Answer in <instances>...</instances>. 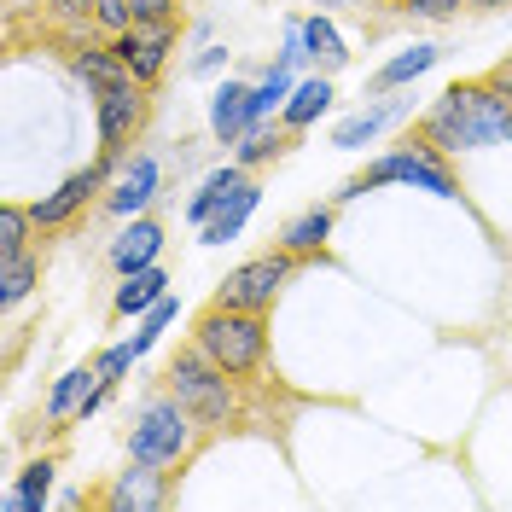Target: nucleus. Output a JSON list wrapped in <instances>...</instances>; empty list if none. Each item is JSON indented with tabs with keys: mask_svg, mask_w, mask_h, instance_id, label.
I'll return each instance as SVG.
<instances>
[{
	"mask_svg": "<svg viewBox=\"0 0 512 512\" xmlns=\"http://www.w3.org/2000/svg\"><path fill=\"white\" fill-rule=\"evenodd\" d=\"M53 460H35V466H24V478H18V489L6 495V507L12 512H41L47 507V495H53Z\"/></svg>",
	"mask_w": 512,
	"mask_h": 512,
	"instance_id": "4be33fe9",
	"label": "nucleus"
},
{
	"mask_svg": "<svg viewBox=\"0 0 512 512\" xmlns=\"http://www.w3.org/2000/svg\"><path fill=\"white\" fill-rule=\"evenodd\" d=\"M402 6H408L414 18H454L466 0H402Z\"/></svg>",
	"mask_w": 512,
	"mask_h": 512,
	"instance_id": "c756f323",
	"label": "nucleus"
},
{
	"mask_svg": "<svg viewBox=\"0 0 512 512\" xmlns=\"http://www.w3.org/2000/svg\"><path fill=\"white\" fill-rule=\"evenodd\" d=\"M431 64H437V47H408L402 59H390V64L379 70V76H373V94H390V88L414 82V76H425Z\"/></svg>",
	"mask_w": 512,
	"mask_h": 512,
	"instance_id": "b1692460",
	"label": "nucleus"
},
{
	"mask_svg": "<svg viewBox=\"0 0 512 512\" xmlns=\"http://www.w3.org/2000/svg\"><path fill=\"white\" fill-rule=\"evenodd\" d=\"M332 105V82H326V70L320 76H309V82H297L291 88V99H286V128H309Z\"/></svg>",
	"mask_w": 512,
	"mask_h": 512,
	"instance_id": "412c9836",
	"label": "nucleus"
},
{
	"mask_svg": "<svg viewBox=\"0 0 512 512\" xmlns=\"http://www.w3.org/2000/svg\"><path fill=\"white\" fill-rule=\"evenodd\" d=\"M425 140L437 152H483L512 140V99L495 82H460L425 111Z\"/></svg>",
	"mask_w": 512,
	"mask_h": 512,
	"instance_id": "f257e3e1",
	"label": "nucleus"
},
{
	"mask_svg": "<svg viewBox=\"0 0 512 512\" xmlns=\"http://www.w3.org/2000/svg\"><path fill=\"white\" fill-rule=\"evenodd\" d=\"M169 280H163V268H134V274H123V291H117V315H146V309H158L163 297H169Z\"/></svg>",
	"mask_w": 512,
	"mask_h": 512,
	"instance_id": "dca6fc26",
	"label": "nucleus"
},
{
	"mask_svg": "<svg viewBox=\"0 0 512 512\" xmlns=\"http://www.w3.org/2000/svg\"><path fill=\"white\" fill-rule=\"evenodd\" d=\"M111 163H117V158H99L94 169H76V175H70V181H59L47 198H35V204H30L35 227H64V222H70V216H76V210H82V204H88L99 187H105Z\"/></svg>",
	"mask_w": 512,
	"mask_h": 512,
	"instance_id": "1a4fd4ad",
	"label": "nucleus"
},
{
	"mask_svg": "<svg viewBox=\"0 0 512 512\" xmlns=\"http://www.w3.org/2000/svg\"><path fill=\"white\" fill-rule=\"evenodd\" d=\"M303 47H309V59H315L320 70H326V76H332L338 64L350 59V53H344V35L332 30L326 18H303Z\"/></svg>",
	"mask_w": 512,
	"mask_h": 512,
	"instance_id": "5701e85b",
	"label": "nucleus"
},
{
	"mask_svg": "<svg viewBox=\"0 0 512 512\" xmlns=\"http://www.w3.org/2000/svg\"><path fill=\"white\" fill-rule=\"evenodd\" d=\"M239 181H251V175H245V163H222V169H210V175H204V187L192 192V204H187V216L198 227L210 222V210H216V204H222L227 192L239 187Z\"/></svg>",
	"mask_w": 512,
	"mask_h": 512,
	"instance_id": "6ab92c4d",
	"label": "nucleus"
},
{
	"mask_svg": "<svg viewBox=\"0 0 512 512\" xmlns=\"http://www.w3.org/2000/svg\"><path fill=\"white\" fill-rule=\"evenodd\" d=\"M187 437H192V414L181 408V396H152L140 414H134V437H128V454L146 460V466H175L187 454Z\"/></svg>",
	"mask_w": 512,
	"mask_h": 512,
	"instance_id": "39448f33",
	"label": "nucleus"
},
{
	"mask_svg": "<svg viewBox=\"0 0 512 512\" xmlns=\"http://www.w3.org/2000/svg\"><path fill=\"white\" fill-rule=\"evenodd\" d=\"M163 251V227L146 222V216H134V227H128L123 239L111 245V268L117 274H134V268H152V256Z\"/></svg>",
	"mask_w": 512,
	"mask_h": 512,
	"instance_id": "4468645a",
	"label": "nucleus"
},
{
	"mask_svg": "<svg viewBox=\"0 0 512 512\" xmlns=\"http://www.w3.org/2000/svg\"><path fill=\"white\" fill-rule=\"evenodd\" d=\"M70 70L94 88V94H111V88H123V82H134L128 76V64L111 53V47H82V53H70Z\"/></svg>",
	"mask_w": 512,
	"mask_h": 512,
	"instance_id": "2eb2a0df",
	"label": "nucleus"
},
{
	"mask_svg": "<svg viewBox=\"0 0 512 512\" xmlns=\"http://www.w3.org/2000/svg\"><path fill=\"white\" fill-rule=\"evenodd\" d=\"M280 152H286V134H280V128H268V123H251V128H245V140H239V163H245V169L280 158Z\"/></svg>",
	"mask_w": 512,
	"mask_h": 512,
	"instance_id": "393cba45",
	"label": "nucleus"
},
{
	"mask_svg": "<svg viewBox=\"0 0 512 512\" xmlns=\"http://www.w3.org/2000/svg\"><path fill=\"white\" fill-rule=\"evenodd\" d=\"M35 216L24 204H0V256H18L24 251V239H30Z\"/></svg>",
	"mask_w": 512,
	"mask_h": 512,
	"instance_id": "bb28decb",
	"label": "nucleus"
},
{
	"mask_svg": "<svg viewBox=\"0 0 512 512\" xmlns=\"http://www.w3.org/2000/svg\"><path fill=\"white\" fill-rule=\"evenodd\" d=\"M489 82H495V88H501V94H507V99H512V59H507V64H501V70H495V76H489Z\"/></svg>",
	"mask_w": 512,
	"mask_h": 512,
	"instance_id": "473e14b6",
	"label": "nucleus"
},
{
	"mask_svg": "<svg viewBox=\"0 0 512 512\" xmlns=\"http://www.w3.org/2000/svg\"><path fill=\"white\" fill-rule=\"evenodd\" d=\"M227 64V53L222 47H204V53H198V64H192V70H198V76H210V70H222Z\"/></svg>",
	"mask_w": 512,
	"mask_h": 512,
	"instance_id": "2f4dec72",
	"label": "nucleus"
},
{
	"mask_svg": "<svg viewBox=\"0 0 512 512\" xmlns=\"http://www.w3.org/2000/svg\"><path fill=\"white\" fill-rule=\"evenodd\" d=\"M390 117H402V99H384V105H367V111H355L350 123L332 128V146H344V152H355L361 140H373Z\"/></svg>",
	"mask_w": 512,
	"mask_h": 512,
	"instance_id": "aec40b11",
	"label": "nucleus"
},
{
	"mask_svg": "<svg viewBox=\"0 0 512 512\" xmlns=\"http://www.w3.org/2000/svg\"><path fill=\"white\" fill-rule=\"evenodd\" d=\"M105 507H111V512H152V507H163V466H146V460H134L123 478L111 483Z\"/></svg>",
	"mask_w": 512,
	"mask_h": 512,
	"instance_id": "9b49d317",
	"label": "nucleus"
},
{
	"mask_svg": "<svg viewBox=\"0 0 512 512\" xmlns=\"http://www.w3.org/2000/svg\"><path fill=\"white\" fill-rule=\"evenodd\" d=\"M192 344L210 355L222 373L233 379H251L256 367L268 361V326L256 309H227V303H210L198 326H192Z\"/></svg>",
	"mask_w": 512,
	"mask_h": 512,
	"instance_id": "f03ea898",
	"label": "nucleus"
},
{
	"mask_svg": "<svg viewBox=\"0 0 512 512\" xmlns=\"http://www.w3.org/2000/svg\"><path fill=\"white\" fill-rule=\"evenodd\" d=\"M256 204H262V187H256V181H239V187L210 210V222H204V245H227V239H239V227L256 216Z\"/></svg>",
	"mask_w": 512,
	"mask_h": 512,
	"instance_id": "f8f14e48",
	"label": "nucleus"
},
{
	"mask_svg": "<svg viewBox=\"0 0 512 512\" xmlns=\"http://www.w3.org/2000/svg\"><path fill=\"white\" fill-rule=\"evenodd\" d=\"M99 384V367H70L59 384H53V402H47V419H82V408H88V396H94Z\"/></svg>",
	"mask_w": 512,
	"mask_h": 512,
	"instance_id": "f3484780",
	"label": "nucleus"
},
{
	"mask_svg": "<svg viewBox=\"0 0 512 512\" xmlns=\"http://www.w3.org/2000/svg\"><path fill=\"white\" fill-rule=\"evenodd\" d=\"M134 6V18H169L175 12V0H128Z\"/></svg>",
	"mask_w": 512,
	"mask_h": 512,
	"instance_id": "7c9ffc66",
	"label": "nucleus"
},
{
	"mask_svg": "<svg viewBox=\"0 0 512 512\" xmlns=\"http://www.w3.org/2000/svg\"><path fill=\"white\" fill-rule=\"evenodd\" d=\"M35 291V262L24 251L18 256H0V303H24Z\"/></svg>",
	"mask_w": 512,
	"mask_h": 512,
	"instance_id": "a878e982",
	"label": "nucleus"
},
{
	"mask_svg": "<svg viewBox=\"0 0 512 512\" xmlns=\"http://www.w3.org/2000/svg\"><path fill=\"white\" fill-rule=\"evenodd\" d=\"M472 6H507V0H472Z\"/></svg>",
	"mask_w": 512,
	"mask_h": 512,
	"instance_id": "72a5a7b5",
	"label": "nucleus"
},
{
	"mask_svg": "<svg viewBox=\"0 0 512 512\" xmlns=\"http://www.w3.org/2000/svg\"><path fill=\"white\" fill-rule=\"evenodd\" d=\"M169 390L181 396V408H187L198 425H227V419H233V373H222L198 344L169 361Z\"/></svg>",
	"mask_w": 512,
	"mask_h": 512,
	"instance_id": "20e7f679",
	"label": "nucleus"
},
{
	"mask_svg": "<svg viewBox=\"0 0 512 512\" xmlns=\"http://www.w3.org/2000/svg\"><path fill=\"white\" fill-rule=\"evenodd\" d=\"M286 280H291V251L256 256V262H239L222 286H216V303H227V309H256V315H262V309L280 297Z\"/></svg>",
	"mask_w": 512,
	"mask_h": 512,
	"instance_id": "423d86ee",
	"label": "nucleus"
},
{
	"mask_svg": "<svg viewBox=\"0 0 512 512\" xmlns=\"http://www.w3.org/2000/svg\"><path fill=\"white\" fill-rule=\"evenodd\" d=\"M47 6H53V18H64V24H94L99 0H47Z\"/></svg>",
	"mask_w": 512,
	"mask_h": 512,
	"instance_id": "c85d7f7f",
	"label": "nucleus"
},
{
	"mask_svg": "<svg viewBox=\"0 0 512 512\" xmlns=\"http://www.w3.org/2000/svg\"><path fill=\"white\" fill-rule=\"evenodd\" d=\"M326 233H332V210H326V204H315V210H303V216H291V222H286V233H280V251L309 256V251H320V245H326Z\"/></svg>",
	"mask_w": 512,
	"mask_h": 512,
	"instance_id": "a211bd4d",
	"label": "nucleus"
},
{
	"mask_svg": "<svg viewBox=\"0 0 512 512\" xmlns=\"http://www.w3.org/2000/svg\"><path fill=\"white\" fill-rule=\"evenodd\" d=\"M146 123V94L140 82H123L111 94H99V158H123V146L134 140V128Z\"/></svg>",
	"mask_w": 512,
	"mask_h": 512,
	"instance_id": "6e6552de",
	"label": "nucleus"
},
{
	"mask_svg": "<svg viewBox=\"0 0 512 512\" xmlns=\"http://www.w3.org/2000/svg\"><path fill=\"white\" fill-rule=\"evenodd\" d=\"M94 24H99V30H111V35H123L128 24H134V6H128V0H99Z\"/></svg>",
	"mask_w": 512,
	"mask_h": 512,
	"instance_id": "cd10ccee",
	"label": "nucleus"
},
{
	"mask_svg": "<svg viewBox=\"0 0 512 512\" xmlns=\"http://www.w3.org/2000/svg\"><path fill=\"white\" fill-rule=\"evenodd\" d=\"M251 123H256V88H245V82H222L216 99H210V134L227 140V146H239Z\"/></svg>",
	"mask_w": 512,
	"mask_h": 512,
	"instance_id": "9d476101",
	"label": "nucleus"
},
{
	"mask_svg": "<svg viewBox=\"0 0 512 512\" xmlns=\"http://www.w3.org/2000/svg\"><path fill=\"white\" fill-rule=\"evenodd\" d=\"M152 198H158V158H134L123 169L117 192L105 198V210H111V216H140Z\"/></svg>",
	"mask_w": 512,
	"mask_h": 512,
	"instance_id": "ddd939ff",
	"label": "nucleus"
},
{
	"mask_svg": "<svg viewBox=\"0 0 512 512\" xmlns=\"http://www.w3.org/2000/svg\"><path fill=\"white\" fill-rule=\"evenodd\" d=\"M169 47H175V18H134L123 35H111V53L128 64L134 82H158Z\"/></svg>",
	"mask_w": 512,
	"mask_h": 512,
	"instance_id": "0eeeda50",
	"label": "nucleus"
},
{
	"mask_svg": "<svg viewBox=\"0 0 512 512\" xmlns=\"http://www.w3.org/2000/svg\"><path fill=\"white\" fill-rule=\"evenodd\" d=\"M384 181H402V187L437 192V198H460V181H454V169L437 158V146H431V140H419V146L408 140L402 152H384V158L367 163V175H355L338 198H361L367 187H384Z\"/></svg>",
	"mask_w": 512,
	"mask_h": 512,
	"instance_id": "7ed1b4c3",
	"label": "nucleus"
}]
</instances>
